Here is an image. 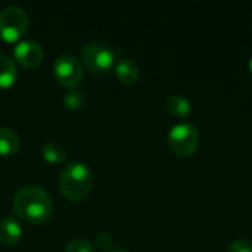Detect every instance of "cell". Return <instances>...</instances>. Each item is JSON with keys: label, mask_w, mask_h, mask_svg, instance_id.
<instances>
[{"label": "cell", "mask_w": 252, "mask_h": 252, "mask_svg": "<svg viewBox=\"0 0 252 252\" xmlns=\"http://www.w3.org/2000/svg\"><path fill=\"white\" fill-rule=\"evenodd\" d=\"M13 211L31 224H43L52 216V199L43 188L25 186L15 195Z\"/></svg>", "instance_id": "1"}, {"label": "cell", "mask_w": 252, "mask_h": 252, "mask_svg": "<svg viewBox=\"0 0 252 252\" xmlns=\"http://www.w3.org/2000/svg\"><path fill=\"white\" fill-rule=\"evenodd\" d=\"M93 173L83 162H72L66 165L59 177V188L69 201L84 199L93 188Z\"/></svg>", "instance_id": "2"}, {"label": "cell", "mask_w": 252, "mask_h": 252, "mask_svg": "<svg viewBox=\"0 0 252 252\" xmlns=\"http://www.w3.org/2000/svg\"><path fill=\"white\" fill-rule=\"evenodd\" d=\"M168 145L179 157L192 155L199 145V130L192 123H179L168 131Z\"/></svg>", "instance_id": "3"}, {"label": "cell", "mask_w": 252, "mask_h": 252, "mask_svg": "<svg viewBox=\"0 0 252 252\" xmlns=\"http://www.w3.org/2000/svg\"><path fill=\"white\" fill-rule=\"evenodd\" d=\"M28 28V16L24 9L18 6H9L0 12V37L13 43L19 40Z\"/></svg>", "instance_id": "4"}, {"label": "cell", "mask_w": 252, "mask_h": 252, "mask_svg": "<svg viewBox=\"0 0 252 252\" xmlns=\"http://www.w3.org/2000/svg\"><path fill=\"white\" fill-rule=\"evenodd\" d=\"M86 68L93 74H105L115 65V53L102 43H89L81 49Z\"/></svg>", "instance_id": "5"}, {"label": "cell", "mask_w": 252, "mask_h": 252, "mask_svg": "<svg viewBox=\"0 0 252 252\" xmlns=\"http://www.w3.org/2000/svg\"><path fill=\"white\" fill-rule=\"evenodd\" d=\"M53 72L58 83L66 89L78 87L84 77L80 59L72 55H61L53 63Z\"/></svg>", "instance_id": "6"}, {"label": "cell", "mask_w": 252, "mask_h": 252, "mask_svg": "<svg viewBox=\"0 0 252 252\" xmlns=\"http://www.w3.org/2000/svg\"><path fill=\"white\" fill-rule=\"evenodd\" d=\"M15 59L25 68H35L43 62L44 53L38 43L32 40H24L13 49Z\"/></svg>", "instance_id": "7"}, {"label": "cell", "mask_w": 252, "mask_h": 252, "mask_svg": "<svg viewBox=\"0 0 252 252\" xmlns=\"http://www.w3.org/2000/svg\"><path fill=\"white\" fill-rule=\"evenodd\" d=\"M24 230L19 221H16L13 217H4L0 221V242L12 247L16 245L22 239Z\"/></svg>", "instance_id": "8"}, {"label": "cell", "mask_w": 252, "mask_h": 252, "mask_svg": "<svg viewBox=\"0 0 252 252\" xmlns=\"http://www.w3.org/2000/svg\"><path fill=\"white\" fill-rule=\"evenodd\" d=\"M115 77L124 84H134L140 77L139 65L128 58H123L115 63Z\"/></svg>", "instance_id": "9"}, {"label": "cell", "mask_w": 252, "mask_h": 252, "mask_svg": "<svg viewBox=\"0 0 252 252\" xmlns=\"http://www.w3.org/2000/svg\"><path fill=\"white\" fill-rule=\"evenodd\" d=\"M18 78V69L13 61L0 53V89H7L15 84Z\"/></svg>", "instance_id": "10"}, {"label": "cell", "mask_w": 252, "mask_h": 252, "mask_svg": "<svg viewBox=\"0 0 252 252\" xmlns=\"http://www.w3.org/2000/svg\"><path fill=\"white\" fill-rule=\"evenodd\" d=\"M19 151V139L10 128L0 127V155L12 157Z\"/></svg>", "instance_id": "11"}, {"label": "cell", "mask_w": 252, "mask_h": 252, "mask_svg": "<svg viewBox=\"0 0 252 252\" xmlns=\"http://www.w3.org/2000/svg\"><path fill=\"white\" fill-rule=\"evenodd\" d=\"M41 155L50 164H63L68 158L65 148L58 142H46L41 148Z\"/></svg>", "instance_id": "12"}, {"label": "cell", "mask_w": 252, "mask_h": 252, "mask_svg": "<svg viewBox=\"0 0 252 252\" xmlns=\"http://www.w3.org/2000/svg\"><path fill=\"white\" fill-rule=\"evenodd\" d=\"M167 108L174 117H186L190 114V102L183 94H171L167 99Z\"/></svg>", "instance_id": "13"}, {"label": "cell", "mask_w": 252, "mask_h": 252, "mask_svg": "<svg viewBox=\"0 0 252 252\" xmlns=\"http://www.w3.org/2000/svg\"><path fill=\"white\" fill-rule=\"evenodd\" d=\"M63 103L68 109H80L84 103V94L80 90H71L63 96Z\"/></svg>", "instance_id": "14"}, {"label": "cell", "mask_w": 252, "mask_h": 252, "mask_svg": "<svg viewBox=\"0 0 252 252\" xmlns=\"http://www.w3.org/2000/svg\"><path fill=\"white\" fill-rule=\"evenodd\" d=\"M66 252H94V247L86 239H72L66 245Z\"/></svg>", "instance_id": "15"}, {"label": "cell", "mask_w": 252, "mask_h": 252, "mask_svg": "<svg viewBox=\"0 0 252 252\" xmlns=\"http://www.w3.org/2000/svg\"><path fill=\"white\" fill-rule=\"evenodd\" d=\"M227 252H252V239L241 238L230 244Z\"/></svg>", "instance_id": "16"}, {"label": "cell", "mask_w": 252, "mask_h": 252, "mask_svg": "<svg viewBox=\"0 0 252 252\" xmlns=\"http://www.w3.org/2000/svg\"><path fill=\"white\" fill-rule=\"evenodd\" d=\"M96 245L102 251H111L112 250V238H111V235H108V233H99L96 236Z\"/></svg>", "instance_id": "17"}, {"label": "cell", "mask_w": 252, "mask_h": 252, "mask_svg": "<svg viewBox=\"0 0 252 252\" xmlns=\"http://www.w3.org/2000/svg\"><path fill=\"white\" fill-rule=\"evenodd\" d=\"M108 252H130V251H127V250H121V248H118V250H111V251H108Z\"/></svg>", "instance_id": "18"}, {"label": "cell", "mask_w": 252, "mask_h": 252, "mask_svg": "<svg viewBox=\"0 0 252 252\" xmlns=\"http://www.w3.org/2000/svg\"><path fill=\"white\" fill-rule=\"evenodd\" d=\"M250 71H251V74H252V58L250 59Z\"/></svg>", "instance_id": "19"}]
</instances>
